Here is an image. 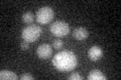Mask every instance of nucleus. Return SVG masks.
<instances>
[{"instance_id":"1","label":"nucleus","mask_w":121,"mask_h":80,"mask_svg":"<svg viewBox=\"0 0 121 80\" xmlns=\"http://www.w3.org/2000/svg\"><path fill=\"white\" fill-rule=\"evenodd\" d=\"M52 65L60 71H72L78 66V58L74 52L63 50L54 56Z\"/></svg>"},{"instance_id":"7","label":"nucleus","mask_w":121,"mask_h":80,"mask_svg":"<svg viewBox=\"0 0 121 80\" xmlns=\"http://www.w3.org/2000/svg\"><path fill=\"white\" fill-rule=\"evenodd\" d=\"M73 36L79 41H83L88 38L89 32L85 27H78L73 31Z\"/></svg>"},{"instance_id":"3","label":"nucleus","mask_w":121,"mask_h":80,"mask_svg":"<svg viewBox=\"0 0 121 80\" xmlns=\"http://www.w3.org/2000/svg\"><path fill=\"white\" fill-rule=\"evenodd\" d=\"M55 11L50 6H43L36 12V21L39 24H48L54 19Z\"/></svg>"},{"instance_id":"12","label":"nucleus","mask_w":121,"mask_h":80,"mask_svg":"<svg viewBox=\"0 0 121 80\" xmlns=\"http://www.w3.org/2000/svg\"><path fill=\"white\" fill-rule=\"evenodd\" d=\"M69 80H82L83 79V76H81L80 74L78 73H72L69 77H68Z\"/></svg>"},{"instance_id":"5","label":"nucleus","mask_w":121,"mask_h":80,"mask_svg":"<svg viewBox=\"0 0 121 80\" xmlns=\"http://www.w3.org/2000/svg\"><path fill=\"white\" fill-rule=\"evenodd\" d=\"M52 54V48L50 44H41L36 49V55L40 59H48Z\"/></svg>"},{"instance_id":"2","label":"nucleus","mask_w":121,"mask_h":80,"mask_svg":"<svg viewBox=\"0 0 121 80\" xmlns=\"http://www.w3.org/2000/svg\"><path fill=\"white\" fill-rule=\"evenodd\" d=\"M41 31H43V30H41V28L39 25H35V24L27 25L22 29L21 37L24 41H26V42L32 43L39 38Z\"/></svg>"},{"instance_id":"10","label":"nucleus","mask_w":121,"mask_h":80,"mask_svg":"<svg viewBox=\"0 0 121 80\" xmlns=\"http://www.w3.org/2000/svg\"><path fill=\"white\" fill-rule=\"evenodd\" d=\"M33 20H35V15H33L31 12H29V11L24 12L23 14H22V21H23L24 23L31 24L33 22Z\"/></svg>"},{"instance_id":"14","label":"nucleus","mask_w":121,"mask_h":80,"mask_svg":"<svg viewBox=\"0 0 121 80\" xmlns=\"http://www.w3.org/2000/svg\"><path fill=\"white\" fill-rule=\"evenodd\" d=\"M20 48L22 50H27L29 48V45H28V42H26V41H23V42L20 43Z\"/></svg>"},{"instance_id":"4","label":"nucleus","mask_w":121,"mask_h":80,"mask_svg":"<svg viewBox=\"0 0 121 80\" xmlns=\"http://www.w3.org/2000/svg\"><path fill=\"white\" fill-rule=\"evenodd\" d=\"M51 32L56 37H64L71 32V28L65 21H56L51 25Z\"/></svg>"},{"instance_id":"8","label":"nucleus","mask_w":121,"mask_h":80,"mask_svg":"<svg viewBox=\"0 0 121 80\" xmlns=\"http://www.w3.org/2000/svg\"><path fill=\"white\" fill-rule=\"evenodd\" d=\"M89 80H106L107 77L103 74V72L98 69H93L90 71V73L88 75Z\"/></svg>"},{"instance_id":"11","label":"nucleus","mask_w":121,"mask_h":80,"mask_svg":"<svg viewBox=\"0 0 121 80\" xmlns=\"http://www.w3.org/2000/svg\"><path fill=\"white\" fill-rule=\"evenodd\" d=\"M63 45H64V43H63V41L60 39H56L54 42H52V46H54V48L58 49V50L63 47Z\"/></svg>"},{"instance_id":"13","label":"nucleus","mask_w":121,"mask_h":80,"mask_svg":"<svg viewBox=\"0 0 121 80\" xmlns=\"http://www.w3.org/2000/svg\"><path fill=\"white\" fill-rule=\"evenodd\" d=\"M20 79L21 80H33V79H35V77H33L32 75L28 74V73H24V74H22L20 76Z\"/></svg>"},{"instance_id":"9","label":"nucleus","mask_w":121,"mask_h":80,"mask_svg":"<svg viewBox=\"0 0 121 80\" xmlns=\"http://www.w3.org/2000/svg\"><path fill=\"white\" fill-rule=\"evenodd\" d=\"M0 78L2 80H16L18 77L15 72L10 70H1L0 71Z\"/></svg>"},{"instance_id":"6","label":"nucleus","mask_w":121,"mask_h":80,"mask_svg":"<svg viewBox=\"0 0 121 80\" xmlns=\"http://www.w3.org/2000/svg\"><path fill=\"white\" fill-rule=\"evenodd\" d=\"M88 56L92 61H98L103 57V50L99 46H92L88 51Z\"/></svg>"}]
</instances>
